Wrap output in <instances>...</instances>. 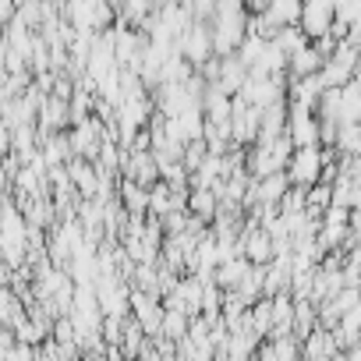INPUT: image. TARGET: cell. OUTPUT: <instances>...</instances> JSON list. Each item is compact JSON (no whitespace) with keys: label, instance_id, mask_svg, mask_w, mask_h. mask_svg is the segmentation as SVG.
I'll return each mask as SVG.
<instances>
[{"label":"cell","instance_id":"cell-1","mask_svg":"<svg viewBox=\"0 0 361 361\" xmlns=\"http://www.w3.org/2000/svg\"><path fill=\"white\" fill-rule=\"evenodd\" d=\"M248 36V15L238 0H224L213 11V22H209V43H213V57H231L241 39Z\"/></svg>","mask_w":361,"mask_h":361},{"label":"cell","instance_id":"cell-2","mask_svg":"<svg viewBox=\"0 0 361 361\" xmlns=\"http://www.w3.org/2000/svg\"><path fill=\"white\" fill-rule=\"evenodd\" d=\"M322 163H326V152L322 149H294L287 166H283V177L290 188H312L319 185V173H322Z\"/></svg>","mask_w":361,"mask_h":361},{"label":"cell","instance_id":"cell-3","mask_svg":"<svg viewBox=\"0 0 361 361\" xmlns=\"http://www.w3.org/2000/svg\"><path fill=\"white\" fill-rule=\"evenodd\" d=\"M227 124H231V145H234V149L255 145V138H259V110L248 106L241 96L231 99V117H227Z\"/></svg>","mask_w":361,"mask_h":361},{"label":"cell","instance_id":"cell-4","mask_svg":"<svg viewBox=\"0 0 361 361\" xmlns=\"http://www.w3.org/2000/svg\"><path fill=\"white\" fill-rule=\"evenodd\" d=\"M329 29H333V0H308V4H301L298 32H301L308 43L329 36Z\"/></svg>","mask_w":361,"mask_h":361},{"label":"cell","instance_id":"cell-5","mask_svg":"<svg viewBox=\"0 0 361 361\" xmlns=\"http://www.w3.org/2000/svg\"><path fill=\"white\" fill-rule=\"evenodd\" d=\"M64 170H68V180H71V188H75V195H78L82 202H85V199H96L99 177H96L92 163H85V159H68Z\"/></svg>","mask_w":361,"mask_h":361},{"label":"cell","instance_id":"cell-6","mask_svg":"<svg viewBox=\"0 0 361 361\" xmlns=\"http://www.w3.org/2000/svg\"><path fill=\"white\" fill-rule=\"evenodd\" d=\"M248 82V71H245V64L231 54V57H220V78H216V89L224 92V96H238L241 92V85Z\"/></svg>","mask_w":361,"mask_h":361},{"label":"cell","instance_id":"cell-7","mask_svg":"<svg viewBox=\"0 0 361 361\" xmlns=\"http://www.w3.org/2000/svg\"><path fill=\"white\" fill-rule=\"evenodd\" d=\"M319 68H322V57L312 50V43H305L301 50H294V54L287 57V78H290V82L312 78V75H319Z\"/></svg>","mask_w":361,"mask_h":361},{"label":"cell","instance_id":"cell-8","mask_svg":"<svg viewBox=\"0 0 361 361\" xmlns=\"http://www.w3.org/2000/svg\"><path fill=\"white\" fill-rule=\"evenodd\" d=\"M298 18H301V4H298V0H269L266 22L273 29H290V25H298Z\"/></svg>","mask_w":361,"mask_h":361},{"label":"cell","instance_id":"cell-9","mask_svg":"<svg viewBox=\"0 0 361 361\" xmlns=\"http://www.w3.org/2000/svg\"><path fill=\"white\" fill-rule=\"evenodd\" d=\"M361 117V82H347L340 89V124H357Z\"/></svg>","mask_w":361,"mask_h":361},{"label":"cell","instance_id":"cell-10","mask_svg":"<svg viewBox=\"0 0 361 361\" xmlns=\"http://www.w3.org/2000/svg\"><path fill=\"white\" fill-rule=\"evenodd\" d=\"M185 213L195 216V220H202V224L209 227L213 216H216V195H213V192H188V206H185Z\"/></svg>","mask_w":361,"mask_h":361},{"label":"cell","instance_id":"cell-11","mask_svg":"<svg viewBox=\"0 0 361 361\" xmlns=\"http://www.w3.org/2000/svg\"><path fill=\"white\" fill-rule=\"evenodd\" d=\"M312 329H315V305H308V301H294V312H290V336L301 343Z\"/></svg>","mask_w":361,"mask_h":361},{"label":"cell","instance_id":"cell-12","mask_svg":"<svg viewBox=\"0 0 361 361\" xmlns=\"http://www.w3.org/2000/svg\"><path fill=\"white\" fill-rule=\"evenodd\" d=\"M357 149H361V128L357 124H336L333 152L336 156H357Z\"/></svg>","mask_w":361,"mask_h":361},{"label":"cell","instance_id":"cell-13","mask_svg":"<svg viewBox=\"0 0 361 361\" xmlns=\"http://www.w3.org/2000/svg\"><path fill=\"white\" fill-rule=\"evenodd\" d=\"M248 326L266 340L269 336V329H273V308H269V298H259L252 308H248Z\"/></svg>","mask_w":361,"mask_h":361},{"label":"cell","instance_id":"cell-14","mask_svg":"<svg viewBox=\"0 0 361 361\" xmlns=\"http://www.w3.org/2000/svg\"><path fill=\"white\" fill-rule=\"evenodd\" d=\"M333 25H361V0H333Z\"/></svg>","mask_w":361,"mask_h":361},{"label":"cell","instance_id":"cell-15","mask_svg":"<svg viewBox=\"0 0 361 361\" xmlns=\"http://www.w3.org/2000/svg\"><path fill=\"white\" fill-rule=\"evenodd\" d=\"M269 43H273V47H276V50H280L283 57H290V54H294V50H301V47L308 43V39H305V36L298 32V25H290V29H280V32H276V36H273Z\"/></svg>","mask_w":361,"mask_h":361},{"label":"cell","instance_id":"cell-16","mask_svg":"<svg viewBox=\"0 0 361 361\" xmlns=\"http://www.w3.org/2000/svg\"><path fill=\"white\" fill-rule=\"evenodd\" d=\"M202 159H206V145L202 142H192V145L180 149V166H185L188 173H195L202 166Z\"/></svg>","mask_w":361,"mask_h":361},{"label":"cell","instance_id":"cell-17","mask_svg":"<svg viewBox=\"0 0 361 361\" xmlns=\"http://www.w3.org/2000/svg\"><path fill=\"white\" fill-rule=\"evenodd\" d=\"M4 361H36V347H25V343H11Z\"/></svg>","mask_w":361,"mask_h":361},{"label":"cell","instance_id":"cell-18","mask_svg":"<svg viewBox=\"0 0 361 361\" xmlns=\"http://www.w3.org/2000/svg\"><path fill=\"white\" fill-rule=\"evenodd\" d=\"M15 18V4H8V0H0V32L8 29V22Z\"/></svg>","mask_w":361,"mask_h":361}]
</instances>
